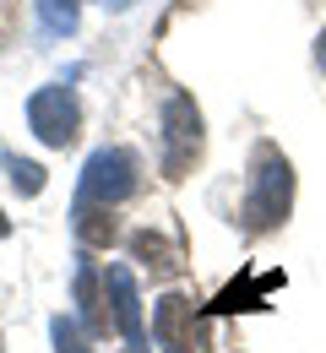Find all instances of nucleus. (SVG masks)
<instances>
[{
  "label": "nucleus",
  "instance_id": "1a4fd4ad",
  "mask_svg": "<svg viewBox=\"0 0 326 353\" xmlns=\"http://www.w3.org/2000/svg\"><path fill=\"white\" fill-rule=\"evenodd\" d=\"M278 283H283L278 272H272V277H261V283H245V288L234 283V288H223V299H218L212 310H256V299H261L267 288H278Z\"/></svg>",
  "mask_w": 326,
  "mask_h": 353
},
{
  "label": "nucleus",
  "instance_id": "9b49d317",
  "mask_svg": "<svg viewBox=\"0 0 326 353\" xmlns=\"http://www.w3.org/2000/svg\"><path fill=\"white\" fill-rule=\"evenodd\" d=\"M6 174H11V185H17L22 196H39V190H44V169L28 163V158H11V152H6Z\"/></svg>",
  "mask_w": 326,
  "mask_h": 353
},
{
  "label": "nucleus",
  "instance_id": "9d476101",
  "mask_svg": "<svg viewBox=\"0 0 326 353\" xmlns=\"http://www.w3.org/2000/svg\"><path fill=\"white\" fill-rule=\"evenodd\" d=\"M44 33H77V0H33Z\"/></svg>",
  "mask_w": 326,
  "mask_h": 353
},
{
  "label": "nucleus",
  "instance_id": "0eeeda50",
  "mask_svg": "<svg viewBox=\"0 0 326 353\" xmlns=\"http://www.w3.org/2000/svg\"><path fill=\"white\" fill-rule=\"evenodd\" d=\"M71 223H77V239H82V245H93V250L114 245V234H120V223H114V207H88V201H77Z\"/></svg>",
  "mask_w": 326,
  "mask_h": 353
},
{
  "label": "nucleus",
  "instance_id": "7ed1b4c3",
  "mask_svg": "<svg viewBox=\"0 0 326 353\" xmlns=\"http://www.w3.org/2000/svg\"><path fill=\"white\" fill-rule=\"evenodd\" d=\"M28 125H33V136H39L44 147L77 141V131H82V103H77V92L71 88H39L28 98Z\"/></svg>",
  "mask_w": 326,
  "mask_h": 353
},
{
  "label": "nucleus",
  "instance_id": "2eb2a0df",
  "mask_svg": "<svg viewBox=\"0 0 326 353\" xmlns=\"http://www.w3.org/2000/svg\"><path fill=\"white\" fill-rule=\"evenodd\" d=\"M0 234H11V223H6V218H0Z\"/></svg>",
  "mask_w": 326,
  "mask_h": 353
},
{
  "label": "nucleus",
  "instance_id": "f03ea898",
  "mask_svg": "<svg viewBox=\"0 0 326 353\" xmlns=\"http://www.w3.org/2000/svg\"><path fill=\"white\" fill-rule=\"evenodd\" d=\"M136 174H141L136 152H125V147H98L93 158H88V169H82L77 201H88V207H120L141 185Z\"/></svg>",
  "mask_w": 326,
  "mask_h": 353
},
{
  "label": "nucleus",
  "instance_id": "f8f14e48",
  "mask_svg": "<svg viewBox=\"0 0 326 353\" xmlns=\"http://www.w3.org/2000/svg\"><path fill=\"white\" fill-rule=\"evenodd\" d=\"M49 332H54V348H60V353H93V348H88V337L77 332V321H65V315H60Z\"/></svg>",
  "mask_w": 326,
  "mask_h": 353
},
{
  "label": "nucleus",
  "instance_id": "6e6552de",
  "mask_svg": "<svg viewBox=\"0 0 326 353\" xmlns=\"http://www.w3.org/2000/svg\"><path fill=\"white\" fill-rule=\"evenodd\" d=\"M131 250H136V261L152 266V272H180V250H174L163 234H152V228L131 234Z\"/></svg>",
  "mask_w": 326,
  "mask_h": 353
},
{
  "label": "nucleus",
  "instance_id": "20e7f679",
  "mask_svg": "<svg viewBox=\"0 0 326 353\" xmlns=\"http://www.w3.org/2000/svg\"><path fill=\"white\" fill-rule=\"evenodd\" d=\"M196 152H201V114L185 92H174L163 103V174L180 179L196 163Z\"/></svg>",
  "mask_w": 326,
  "mask_h": 353
},
{
  "label": "nucleus",
  "instance_id": "ddd939ff",
  "mask_svg": "<svg viewBox=\"0 0 326 353\" xmlns=\"http://www.w3.org/2000/svg\"><path fill=\"white\" fill-rule=\"evenodd\" d=\"M316 60H321V65H326V33H321V49H316Z\"/></svg>",
  "mask_w": 326,
  "mask_h": 353
},
{
  "label": "nucleus",
  "instance_id": "423d86ee",
  "mask_svg": "<svg viewBox=\"0 0 326 353\" xmlns=\"http://www.w3.org/2000/svg\"><path fill=\"white\" fill-rule=\"evenodd\" d=\"M103 299H109V321L125 332L131 353H141V299H136V277L125 266H103Z\"/></svg>",
  "mask_w": 326,
  "mask_h": 353
},
{
  "label": "nucleus",
  "instance_id": "4468645a",
  "mask_svg": "<svg viewBox=\"0 0 326 353\" xmlns=\"http://www.w3.org/2000/svg\"><path fill=\"white\" fill-rule=\"evenodd\" d=\"M103 6H136V0H103Z\"/></svg>",
  "mask_w": 326,
  "mask_h": 353
},
{
  "label": "nucleus",
  "instance_id": "39448f33",
  "mask_svg": "<svg viewBox=\"0 0 326 353\" xmlns=\"http://www.w3.org/2000/svg\"><path fill=\"white\" fill-rule=\"evenodd\" d=\"M152 337H158V348H169V353H207V326H201L196 305H190V299H180V294L158 299Z\"/></svg>",
  "mask_w": 326,
  "mask_h": 353
},
{
  "label": "nucleus",
  "instance_id": "f257e3e1",
  "mask_svg": "<svg viewBox=\"0 0 326 353\" xmlns=\"http://www.w3.org/2000/svg\"><path fill=\"white\" fill-rule=\"evenodd\" d=\"M288 201H294V169L278 147H261L256 152V174L245 190V228L250 234H267L288 218Z\"/></svg>",
  "mask_w": 326,
  "mask_h": 353
}]
</instances>
